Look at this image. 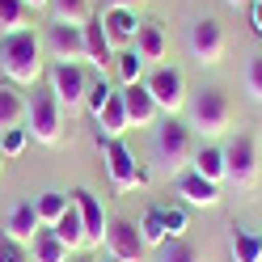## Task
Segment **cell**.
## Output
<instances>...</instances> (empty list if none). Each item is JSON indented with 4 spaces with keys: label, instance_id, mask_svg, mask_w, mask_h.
<instances>
[{
    "label": "cell",
    "instance_id": "1",
    "mask_svg": "<svg viewBox=\"0 0 262 262\" xmlns=\"http://www.w3.org/2000/svg\"><path fill=\"white\" fill-rule=\"evenodd\" d=\"M0 72L9 85L34 89L47 72V51L34 30H17V34H0Z\"/></svg>",
    "mask_w": 262,
    "mask_h": 262
},
{
    "label": "cell",
    "instance_id": "2",
    "mask_svg": "<svg viewBox=\"0 0 262 262\" xmlns=\"http://www.w3.org/2000/svg\"><path fill=\"white\" fill-rule=\"evenodd\" d=\"M148 148H152V161H157V169L161 173H169L178 178L182 169H190V157H194V131L182 123V119H161L152 123V140H148Z\"/></svg>",
    "mask_w": 262,
    "mask_h": 262
},
{
    "label": "cell",
    "instance_id": "3",
    "mask_svg": "<svg viewBox=\"0 0 262 262\" xmlns=\"http://www.w3.org/2000/svg\"><path fill=\"white\" fill-rule=\"evenodd\" d=\"M228 123H233V102H228L224 89L207 85V89H199L194 97H186V127H190L203 144L216 140V136H224Z\"/></svg>",
    "mask_w": 262,
    "mask_h": 262
},
{
    "label": "cell",
    "instance_id": "4",
    "mask_svg": "<svg viewBox=\"0 0 262 262\" xmlns=\"http://www.w3.org/2000/svg\"><path fill=\"white\" fill-rule=\"evenodd\" d=\"M26 131L34 144H47V148L63 140V106L55 102L51 89L34 85V93L26 97Z\"/></svg>",
    "mask_w": 262,
    "mask_h": 262
},
{
    "label": "cell",
    "instance_id": "5",
    "mask_svg": "<svg viewBox=\"0 0 262 262\" xmlns=\"http://www.w3.org/2000/svg\"><path fill=\"white\" fill-rule=\"evenodd\" d=\"M224 182L245 186V190L258 182V140L250 131H237V136L224 144Z\"/></svg>",
    "mask_w": 262,
    "mask_h": 262
},
{
    "label": "cell",
    "instance_id": "6",
    "mask_svg": "<svg viewBox=\"0 0 262 262\" xmlns=\"http://www.w3.org/2000/svg\"><path fill=\"white\" fill-rule=\"evenodd\" d=\"M89 85H93V80L85 76V68H80V63H51V72H47V89L55 93V102L63 106V114L85 110Z\"/></svg>",
    "mask_w": 262,
    "mask_h": 262
},
{
    "label": "cell",
    "instance_id": "7",
    "mask_svg": "<svg viewBox=\"0 0 262 262\" xmlns=\"http://www.w3.org/2000/svg\"><path fill=\"white\" fill-rule=\"evenodd\" d=\"M144 89L152 93V102L165 119H178V110H186V76L178 68H169V63H157L144 76Z\"/></svg>",
    "mask_w": 262,
    "mask_h": 262
},
{
    "label": "cell",
    "instance_id": "8",
    "mask_svg": "<svg viewBox=\"0 0 262 262\" xmlns=\"http://www.w3.org/2000/svg\"><path fill=\"white\" fill-rule=\"evenodd\" d=\"M186 47H190V59L199 68H216L228 51V34L216 17H199L190 30H186Z\"/></svg>",
    "mask_w": 262,
    "mask_h": 262
},
{
    "label": "cell",
    "instance_id": "9",
    "mask_svg": "<svg viewBox=\"0 0 262 262\" xmlns=\"http://www.w3.org/2000/svg\"><path fill=\"white\" fill-rule=\"evenodd\" d=\"M102 144V152H106V173H110V182H114V190H136V186H144L148 182V173H144L140 165H136V157L127 152V144L123 140H97Z\"/></svg>",
    "mask_w": 262,
    "mask_h": 262
},
{
    "label": "cell",
    "instance_id": "10",
    "mask_svg": "<svg viewBox=\"0 0 262 262\" xmlns=\"http://www.w3.org/2000/svg\"><path fill=\"white\" fill-rule=\"evenodd\" d=\"M42 51L51 63H85V34L76 26H59L51 21L42 34Z\"/></svg>",
    "mask_w": 262,
    "mask_h": 262
},
{
    "label": "cell",
    "instance_id": "11",
    "mask_svg": "<svg viewBox=\"0 0 262 262\" xmlns=\"http://www.w3.org/2000/svg\"><path fill=\"white\" fill-rule=\"evenodd\" d=\"M144 237H140V228L131 224V220H110L106 228V254L110 258H119V262H140L144 258Z\"/></svg>",
    "mask_w": 262,
    "mask_h": 262
},
{
    "label": "cell",
    "instance_id": "12",
    "mask_svg": "<svg viewBox=\"0 0 262 262\" xmlns=\"http://www.w3.org/2000/svg\"><path fill=\"white\" fill-rule=\"evenodd\" d=\"M72 203L80 211V224H85V241L89 245H106L110 220H106V211H102V199H97L93 190H72Z\"/></svg>",
    "mask_w": 262,
    "mask_h": 262
},
{
    "label": "cell",
    "instance_id": "13",
    "mask_svg": "<svg viewBox=\"0 0 262 262\" xmlns=\"http://www.w3.org/2000/svg\"><path fill=\"white\" fill-rule=\"evenodd\" d=\"M119 97H123L127 127H152V123L161 119V110H157V102H152V93L144 89V80H140V85H123Z\"/></svg>",
    "mask_w": 262,
    "mask_h": 262
},
{
    "label": "cell",
    "instance_id": "14",
    "mask_svg": "<svg viewBox=\"0 0 262 262\" xmlns=\"http://www.w3.org/2000/svg\"><path fill=\"white\" fill-rule=\"evenodd\" d=\"M97 17H102V30H106V38H110V47H114V55L127 51V47L136 42L140 21H136V13H131V9H102Z\"/></svg>",
    "mask_w": 262,
    "mask_h": 262
},
{
    "label": "cell",
    "instance_id": "15",
    "mask_svg": "<svg viewBox=\"0 0 262 262\" xmlns=\"http://www.w3.org/2000/svg\"><path fill=\"white\" fill-rule=\"evenodd\" d=\"M80 34H85V59L93 63L97 72L106 76V68H114V47H110V38H106V30H102V17H93L80 26Z\"/></svg>",
    "mask_w": 262,
    "mask_h": 262
},
{
    "label": "cell",
    "instance_id": "16",
    "mask_svg": "<svg viewBox=\"0 0 262 262\" xmlns=\"http://www.w3.org/2000/svg\"><path fill=\"white\" fill-rule=\"evenodd\" d=\"M173 186H178V194H182L190 207H216L220 203V186L207 182V178H199L194 169H182L173 178Z\"/></svg>",
    "mask_w": 262,
    "mask_h": 262
},
{
    "label": "cell",
    "instance_id": "17",
    "mask_svg": "<svg viewBox=\"0 0 262 262\" xmlns=\"http://www.w3.org/2000/svg\"><path fill=\"white\" fill-rule=\"evenodd\" d=\"M131 51H136L144 63H152V68H157V63L169 55V38H165V30H161L157 21H144V26L136 30V42H131Z\"/></svg>",
    "mask_w": 262,
    "mask_h": 262
},
{
    "label": "cell",
    "instance_id": "18",
    "mask_svg": "<svg viewBox=\"0 0 262 262\" xmlns=\"http://www.w3.org/2000/svg\"><path fill=\"white\" fill-rule=\"evenodd\" d=\"M38 228H42V224H38L34 203H17V207L9 211V220H5V237H9V241H17V245H30Z\"/></svg>",
    "mask_w": 262,
    "mask_h": 262
},
{
    "label": "cell",
    "instance_id": "19",
    "mask_svg": "<svg viewBox=\"0 0 262 262\" xmlns=\"http://www.w3.org/2000/svg\"><path fill=\"white\" fill-rule=\"evenodd\" d=\"M68 199H72V194H68ZM51 233L63 241V245H68V250L72 254H80V250H85V224H80V211H76V203H68V211H63V216L51 224Z\"/></svg>",
    "mask_w": 262,
    "mask_h": 262
},
{
    "label": "cell",
    "instance_id": "20",
    "mask_svg": "<svg viewBox=\"0 0 262 262\" xmlns=\"http://www.w3.org/2000/svg\"><path fill=\"white\" fill-rule=\"evenodd\" d=\"M26 254H30V262H68V245H63L55 233H51V228H38V233H34V241H30L26 245Z\"/></svg>",
    "mask_w": 262,
    "mask_h": 262
},
{
    "label": "cell",
    "instance_id": "21",
    "mask_svg": "<svg viewBox=\"0 0 262 262\" xmlns=\"http://www.w3.org/2000/svg\"><path fill=\"white\" fill-rule=\"evenodd\" d=\"M190 169L220 186V182H224V148H216V144H199L194 157H190Z\"/></svg>",
    "mask_w": 262,
    "mask_h": 262
},
{
    "label": "cell",
    "instance_id": "22",
    "mask_svg": "<svg viewBox=\"0 0 262 262\" xmlns=\"http://www.w3.org/2000/svg\"><path fill=\"white\" fill-rule=\"evenodd\" d=\"M9 127H26V97L17 85H0V131H9Z\"/></svg>",
    "mask_w": 262,
    "mask_h": 262
},
{
    "label": "cell",
    "instance_id": "23",
    "mask_svg": "<svg viewBox=\"0 0 262 262\" xmlns=\"http://www.w3.org/2000/svg\"><path fill=\"white\" fill-rule=\"evenodd\" d=\"M47 13H51V21H59V26H85L89 17H93V0H51L47 5Z\"/></svg>",
    "mask_w": 262,
    "mask_h": 262
},
{
    "label": "cell",
    "instance_id": "24",
    "mask_svg": "<svg viewBox=\"0 0 262 262\" xmlns=\"http://www.w3.org/2000/svg\"><path fill=\"white\" fill-rule=\"evenodd\" d=\"M127 131V114H123V97L110 93V102L102 106V114H97V140H119Z\"/></svg>",
    "mask_w": 262,
    "mask_h": 262
},
{
    "label": "cell",
    "instance_id": "25",
    "mask_svg": "<svg viewBox=\"0 0 262 262\" xmlns=\"http://www.w3.org/2000/svg\"><path fill=\"white\" fill-rule=\"evenodd\" d=\"M68 203H72L68 194H59V190H42L38 199H34V211H38V224H42V228H51V224H55V220L63 216V211H68Z\"/></svg>",
    "mask_w": 262,
    "mask_h": 262
},
{
    "label": "cell",
    "instance_id": "26",
    "mask_svg": "<svg viewBox=\"0 0 262 262\" xmlns=\"http://www.w3.org/2000/svg\"><path fill=\"white\" fill-rule=\"evenodd\" d=\"M233 262H262V233L237 228L233 233Z\"/></svg>",
    "mask_w": 262,
    "mask_h": 262
},
{
    "label": "cell",
    "instance_id": "27",
    "mask_svg": "<svg viewBox=\"0 0 262 262\" xmlns=\"http://www.w3.org/2000/svg\"><path fill=\"white\" fill-rule=\"evenodd\" d=\"M17 30H30L26 0H0V34H17Z\"/></svg>",
    "mask_w": 262,
    "mask_h": 262
},
{
    "label": "cell",
    "instance_id": "28",
    "mask_svg": "<svg viewBox=\"0 0 262 262\" xmlns=\"http://www.w3.org/2000/svg\"><path fill=\"white\" fill-rule=\"evenodd\" d=\"M136 228H140L144 245H157V250H161V245L169 241V233H165V220H161V207H148V211H144V220H140Z\"/></svg>",
    "mask_w": 262,
    "mask_h": 262
},
{
    "label": "cell",
    "instance_id": "29",
    "mask_svg": "<svg viewBox=\"0 0 262 262\" xmlns=\"http://www.w3.org/2000/svg\"><path fill=\"white\" fill-rule=\"evenodd\" d=\"M114 68H119V80H123V85H140V80H144V68H148V63H144V59L127 47V51H119V55H114Z\"/></svg>",
    "mask_w": 262,
    "mask_h": 262
},
{
    "label": "cell",
    "instance_id": "30",
    "mask_svg": "<svg viewBox=\"0 0 262 262\" xmlns=\"http://www.w3.org/2000/svg\"><path fill=\"white\" fill-rule=\"evenodd\" d=\"M157 262H199V250H194L186 237H169L165 245H161Z\"/></svg>",
    "mask_w": 262,
    "mask_h": 262
},
{
    "label": "cell",
    "instance_id": "31",
    "mask_svg": "<svg viewBox=\"0 0 262 262\" xmlns=\"http://www.w3.org/2000/svg\"><path fill=\"white\" fill-rule=\"evenodd\" d=\"M26 144H30V131H26V127H9V131H0V152H5V157L26 152Z\"/></svg>",
    "mask_w": 262,
    "mask_h": 262
},
{
    "label": "cell",
    "instance_id": "32",
    "mask_svg": "<svg viewBox=\"0 0 262 262\" xmlns=\"http://www.w3.org/2000/svg\"><path fill=\"white\" fill-rule=\"evenodd\" d=\"M110 93H114V89L106 85V76H102V80H93V85H89V97H85V110L93 114V119H97V114H102V106L110 102Z\"/></svg>",
    "mask_w": 262,
    "mask_h": 262
},
{
    "label": "cell",
    "instance_id": "33",
    "mask_svg": "<svg viewBox=\"0 0 262 262\" xmlns=\"http://www.w3.org/2000/svg\"><path fill=\"white\" fill-rule=\"evenodd\" d=\"M245 93L262 102V55H250V63H245Z\"/></svg>",
    "mask_w": 262,
    "mask_h": 262
},
{
    "label": "cell",
    "instance_id": "34",
    "mask_svg": "<svg viewBox=\"0 0 262 262\" xmlns=\"http://www.w3.org/2000/svg\"><path fill=\"white\" fill-rule=\"evenodd\" d=\"M161 220H165V233L169 237H186V216L178 207H161Z\"/></svg>",
    "mask_w": 262,
    "mask_h": 262
},
{
    "label": "cell",
    "instance_id": "35",
    "mask_svg": "<svg viewBox=\"0 0 262 262\" xmlns=\"http://www.w3.org/2000/svg\"><path fill=\"white\" fill-rule=\"evenodd\" d=\"M0 262H30V254H26V245L0 237Z\"/></svg>",
    "mask_w": 262,
    "mask_h": 262
},
{
    "label": "cell",
    "instance_id": "36",
    "mask_svg": "<svg viewBox=\"0 0 262 262\" xmlns=\"http://www.w3.org/2000/svg\"><path fill=\"white\" fill-rule=\"evenodd\" d=\"M144 5V0H102V9H131V13H136Z\"/></svg>",
    "mask_w": 262,
    "mask_h": 262
},
{
    "label": "cell",
    "instance_id": "37",
    "mask_svg": "<svg viewBox=\"0 0 262 262\" xmlns=\"http://www.w3.org/2000/svg\"><path fill=\"white\" fill-rule=\"evenodd\" d=\"M250 9H254V30H258V34H262V0H254Z\"/></svg>",
    "mask_w": 262,
    "mask_h": 262
},
{
    "label": "cell",
    "instance_id": "38",
    "mask_svg": "<svg viewBox=\"0 0 262 262\" xmlns=\"http://www.w3.org/2000/svg\"><path fill=\"white\" fill-rule=\"evenodd\" d=\"M47 5H51V0H26V9H30V13H34V9H47Z\"/></svg>",
    "mask_w": 262,
    "mask_h": 262
},
{
    "label": "cell",
    "instance_id": "39",
    "mask_svg": "<svg viewBox=\"0 0 262 262\" xmlns=\"http://www.w3.org/2000/svg\"><path fill=\"white\" fill-rule=\"evenodd\" d=\"M68 262H93V258H85V254H68Z\"/></svg>",
    "mask_w": 262,
    "mask_h": 262
},
{
    "label": "cell",
    "instance_id": "40",
    "mask_svg": "<svg viewBox=\"0 0 262 262\" xmlns=\"http://www.w3.org/2000/svg\"><path fill=\"white\" fill-rule=\"evenodd\" d=\"M228 5H233V9H237V5H254V0H228Z\"/></svg>",
    "mask_w": 262,
    "mask_h": 262
},
{
    "label": "cell",
    "instance_id": "41",
    "mask_svg": "<svg viewBox=\"0 0 262 262\" xmlns=\"http://www.w3.org/2000/svg\"><path fill=\"white\" fill-rule=\"evenodd\" d=\"M0 169H5V152H0Z\"/></svg>",
    "mask_w": 262,
    "mask_h": 262
},
{
    "label": "cell",
    "instance_id": "42",
    "mask_svg": "<svg viewBox=\"0 0 262 262\" xmlns=\"http://www.w3.org/2000/svg\"><path fill=\"white\" fill-rule=\"evenodd\" d=\"M106 262H119V258H110V254H106Z\"/></svg>",
    "mask_w": 262,
    "mask_h": 262
}]
</instances>
